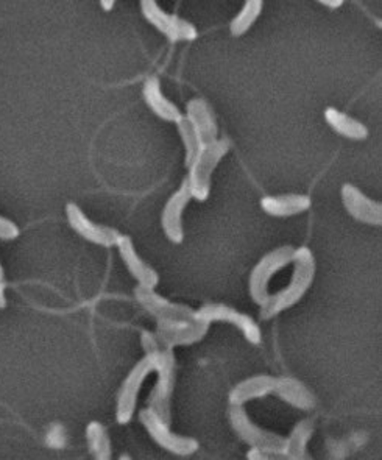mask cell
I'll use <instances>...</instances> for the list:
<instances>
[{
    "mask_svg": "<svg viewBox=\"0 0 382 460\" xmlns=\"http://www.w3.org/2000/svg\"><path fill=\"white\" fill-rule=\"evenodd\" d=\"M119 256L129 269L131 277L138 281V286L155 289L159 283V275L150 264L142 260L139 253L136 252L135 243L129 236H120L118 245Z\"/></svg>",
    "mask_w": 382,
    "mask_h": 460,
    "instance_id": "9a60e30c",
    "label": "cell"
},
{
    "mask_svg": "<svg viewBox=\"0 0 382 460\" xmlns=\"http://www.w3.org/2000/svg\"><path fill=\"white\" fill-rule=\"evenodd\" d=\"M311 197L303 194L267 195L261 199V209L271 217H292L311 208Z\"/></svg>",
    "mask_w": 382,
    "mask_h": 460,
    "instance_id": "e0dca14e",
    "label": "cell"
},
{
    "mask_svg": "<svg viewBox=\"0 0 382 460\" xmlns=\"http://www.w3.org/2000/svg\"><path fill=\"white\" fill-rule=\"evenodd\" d=\"M341 194L343 207L354 220L373 226L382 224V205L379 201L371 200L370 197L350 183L342 186Z\"/></svg>",
    "mask_w": 382,
    "mask_h": 460,
    "instance_id": "4fadbf2b",
    "label": "cell"
},
{
    "mask_svg": "<svg viewBox=\"0 0 382 460\" xmlns=\"http://www.w3.org/2000/svg\"><path fill=\"white\" fill-rule=\"evenodd\" d=\"M101 5L103 6V10L110 12L112 6H114V0H102Z\"/></svg>",
    "mask_w": 382,
    "mask_h": 460,
    "instance_id": "4dcf8cb0",
    "label": "cell"
},
{
    "mask_svg": "<svg viewBox=\"0 0 382 460\" xmlns=\"http://www.w3.org/2000/svg\"><path fill=\"white\" fill-rule=\"evenodd\" d=\"M194 319L206 322L209 325L214 322H224V323L235 326L248 342L253 343V345H259L262 339L258 323L250 315L239 313L235 307L227 306V305H205L199 311H195Z\"/></svg>",
    "mask_w": 382,
    "mask_h": 460,
    "instance_id": "9c48e42d",
    "label": "cell"
},
{
    "mask_svg": "<svg viewBox=\"0 0 382 460\" xmlns=\"http://www.w3.org/2000/svg\"><path fill=\"white\" fill-rule=\"evenodd\" d=\"M135 296L147 313L152 314L158 322H186L194 319L195 311L186 305L172 303L164 296H159L155 289L138 286L135 289Z\"/></svg>",
    "mask_w": 382,
    "mask_h": 460,
    "instance_id": "8fae6325",
    "label": "cell"
},
{
    "mask_svg": "<svg viewBox=\"0 0 382 460\" xmlns=\"http://www.w3.org/2000/svg\"><path fill=\"white\" fill-rule=\"evenodd\" d=\"M209 330V323L192 319L186 322H158L156 339L165 349L199 342Z\"/></svg>",
    "mask_w": 382,
    "mask_h": 460,
    "instance_id": "7c38bea8",
    "label": "cell"
},
{
    "mask_svg": "<svg viewBox=\"0 0 382 460\" xmlns=\"http://www.w3.org/2000/svg\"><path fill=\"white\" fill-rule=\"evenodd\" d=\"M191 190H189L188 180L182 181L180 190L172 194L171 199L165 203L164 209L161 213V226L165 237L173 243H182L184 237L182 231V213L191 201Z\"/></svg>",
    "mask_w": 382,
    "mask_h": 460,
    "instance_id": "5bb4252c",
    "label": "cell"
},
{
    "mask_svg": "<svg viewBox=\"0 0 382 460\" xmlns=\"http://www.w3.org/2000/svg\"><path fill=\"white\" fill-rule=\"evenodd\" d=\"M277 378L269 376V375H258L252 378L244 379L239 384H235L233 390L229 392V404H241L262 398V396L271 395L275 389Z\"/></svg>",
    "mask_w": 382,
    "mask_h": 460,
    "instance_id": "d6986e66",
    "label": "cell"
},
{
    "mask_svg": "<svg viewBox=\"0 0 382 460\" xmlns=\"http://www.w3.org/2000/svg\"><path fill=\"white\" fill-rule=\"evenodd\" d=\"M324 120L337 135L343 136L347 139L364 141L369 136V128L362 122H359L358 119L351 118L335 108L331 107L324 111Z\"/></svg>",
    "mask_w": 382,
    "mask_h": 460,
    "instance_id": "44dd1931",
    "label": "cell"
},
{
    "mask_svg": "<svg viewBox=\"0 0 382 460\" xmlns=\"http://www.w3.org/2000/svg\"><path fill=\"white\" fill-rule=\"evenodd\" d=\"M177 127L178 131H180V136H182L184 152H186L184 164H186V167H189V165L192 164V161L195 160L197 154L200 152V142H199V137L195 135L192 125L189 124L188 119L182 118V120L178 122Z\"/></svg>",
    "mask_w": 382,
    "mask_h": 460,
    "instance_id": "d4e9b609",
    "label": "cell"
},
{
    "mask_svg": "<svg viewBox=\"0 0 382 460\" xmlns=\"http://www.w3.org/2000/svg\"><path fill=\"white\" fill-rule=\"evenodd\" d=\"M48 445L52 448H63L66 445L65 429L61 426H55L48 434Z\"/></svg>",
    "mask_w": 382,
    "mask_h": 460,
    "instance_id": "4316f807",
    "label": "cell"
},
{
    "mask_svg": "<svg viewBox=\"0 0 382 460\" xmlns=\"http://www.w3.org/2000/svg\"><path fill=\"white\" fill-rule=\"evenodd\" d=\"M86 440L89 451L97 460L111 459V440L106 432L105 426L99 421H91L86 428Z\"/></svg>",
    "mask_w": 382,
    "mask_h": 460,
    "instance_id": "603a6c76",
    "label": "cell"
},
{
    "mask_svg": "<svg viewBox=\"0 0 382 460\" xmlns=\"http://www.w3.org/2000/svg\"><path fill=\"white\" fill-rule=\"evenodd\" d=\"M262 6H264V4L261 0H247L242 6L241 12L237 13L229 22L231 35L235 36V38L245 35L261 16Z\"/></svg>",
    "mask_w": 382,
    "mask_h": 460,
    "instance_id": "cb8c5ba5",
    "label": "cell"
},
{
    "mask_svg": "<svg viewBox=\"0 0 382 460\" xmlns=\"http://www.w3.org/2000/svg\"><path fill=\"white\" fill-rule=\"evenodd\" d=\"M152 372L153 362L147 354L139 362H136L133 368L129 370L119 390L118 404H116V420L119 425H127L129 420L133 419L142 384Z\"/></svg>",
    "mask_w": 382,
    "mask_h": 460,
    "instance_id": "52a82bcc",
    "label": "cell"
},
{
    "mask_svg": "<svg viewBox=\"0 0 382 460\" xmlns=\"http://www.w3.org/2000/svg\"><path fill=\"white\" fill-rule=\"evenodd\" d=\"M19 226L18 225L12 222L10 218L0 216V239L2 241H13L19 236Z\"/></svg>",
    "mask_w": 382,
    "mask_h": 460,
    "instance_id": "484cf974",
    "label": "cell"
},
{
    "mask_svg": "<svg viewBox=\"0 0 382 460\" xmlns=\"http://www.w3.org/2000/svg\"><path fill=\"white\" fill-rule=\"evenodd\" d=\"M189 124L192 125L195 135L199 137L201 147L218 141V124L212 114L211 108L203 99H192L186 107Z\"/></svg>",
    "mask_w": 382,
    "mask_h": 460,
    "instance_id": "2e32d148",
    "label": "cell"
},
{
    "mask_svg": "<svg viewBox=\"0 0 382 460\" xmlns=\"http://www.w3.org/2000/svg\"><path fill=\"white\" fill-rule=\"evenodd\" d=\"M142 347L152 359L153 372L158 375L156 385L148 398V409H152L165 423H171V400L177 376L175 356L172 353V349L163 347L156 336L148 332L142 334Z\"/></svg>",
    "mask_w": 382,
    "mask_h": 460,
    "instance_id": "6da1fadb",
    "label": "cell"
},
{
    "mask_svg": "<svg viewBox=\"0 0 382 460\" xmlns=\"http://www.w3.org/2000/svg\"><path fill=\"white\" fill-rule=\"evenodd\" d=\"M5 286V273H4V267L0 264V309L6 305Z\"/></svg>",
    "mask_w": 382,
    "mask_h": 460,
    "instance_id": "83f0119b",
    "label": "cell"
},
{
    "mask_svg": "<svg viewBox=\"0 0 382 460\" xmlns=\"http://www.w3.org/2000/svg\"><path fill=\"white\" fill-rule=\"evenodd\" d=\"M247 459H262V449L256 448V447H252L250 451L247 453Z\"/></svg>",
    "mask_w": 382,
    "mask_h": 460,
    "instance_id": "f1b7e54d",
    "label": "cell"
},
{
    "mask_svg": "<svg viewBox=\"0 0 382 460\" xmlns=\"http://www.w3.org/2000/svg\"><path fill=\"white\" fill-rule=\"evenodd\" d=\"M320 4L330 6V8H339V6L343 5L342 0H320Z\"/></svg>",
    "mask_w": 382,
    "mask_h": 460,
    "instance_id": "f546056e",
    "label": "cell"
},
{
    "mask_svg": "<svg viewBox=\"0 0 382 460\" xmlns=\"http://www.w3.org/2000/svg\"><path fill=\"white\" fill-rule=\"evenodd\" d=\"M139 420L142 426L147 429L148 436L152 437L155 443H158V447L169 451L175 456H191L194 455L199 449V442L192 437L180 436L171 431L169 423H165L164 420L159 419L152 409H142L139 412Z\"/></svg>",
    "mask_w": 382,
    "mask_h": 460,
    "instance_id": "8992f818",
    "label": "cell"
},
{
    "mask_svg": "<svg viewBox=\"0 0 382 460\" xmlns=\"http://www.w3.org/2000/svg\"><path fill=\"white\" fill-rule=\"evenodd\" d=\"M229 421L235 429V434L241 437L244 442L250 447L262 449L265 453L271 455H284L286 448V438L278 436L275 432L265 431L248 417L247 411L241 404H231L229 407Z\"/></svg>",
    "mask_w": 382,
    "mask_h": 460,
    "instance_id": "5b68a950",
    "label": "cell"
},
{
    "mask_svg": "<svg viewBox=\"0 0 382 460\" xmlns=\"http://www.w3.org/2000/svg\"><path fill=\"white\" fill-rule=\"evenodd\" d=\"M273 394H277L282 402H289L290 406L301 409V411H311L315 407V398L312 395L311 390L307 389L305 384L300 383L298 379H277Z\"/></svg>",
    "mask_w": 382,
    "mask_h": 460,
    "instance_id": "ffe728a7",
    "label": "cell"
},
{
    "mask_svg": "<svg viewBox=\"0 0 382 460\" xmlns=\"http://www.w3.org/2000/svg\"><path fill=\"white\" fill-rule=\"evenodd\" d=\"M292 264H294V273L290 278V283L288 288L280 290L275 296H269V300L261 306V319H273L282 311L295 306L314 283L317 269H315V258L309 248H297Z\"/></svg>",
    "mask_w": 382,
    "mask_h": 460,
    "instance_id": "7a4b0ae2",
    "label": "cell"
},
{
    "mask_svg": "<svg viewBox=\"0 0 382 460\" xmlns=\"http://www.w3.org/2000/svg\"><path fill=\"white\" fill-rule=\"evenodd\" d=\"M294 253V247L284 245V247L277 248L271 253L262 256L258 264L254 266L253 270L250 273V279H248V290H250V296L253 298L254 303H258L259 306H262L271 296L269 283H271V277L284 267L292 264Z\"/></svg>",
    "mask_w": 382,
    "mask_h": 460,
    "instance_id": "277c9868",
    "label": "cell"
},
{
    "mask_svg": "<svg viewBox=\"0 0 382 460\" xmlns=\"http://www.w3.org/2000/svg\"><path fill=\"white\" fill-rule=\"evenodd\" d=\"M144 101L147 103V107L152 110L159 119H163L165 122H173L178 124L182 119V114L178 110L177 105L173 102L169 101L165 97L163 89H161V83L158 77H148L144 83Z\"/></svg>",
    "mask_w": 382,
    "mask_h": 460,
    "instance_id": "ac0fdd59",
    "label": "cell"
},
{
    "mask_svg": "<svg viewBox=\"0 0 382 460\" xmlns=\"http://www.w3.org/2000/svg\"><path fill=\"white\" fill-rule=\"evenodd\" d=\"M314 434V425L309 420H303L298 425L295 426L294 431L289 438H286V448H284V456H288L289 459H305L306 447L307 442L311 440Z\"/></svg>",
    "mask_w": 382,
    "mask_h": 460,
    "instance_id": "7402d4cb",
    "label": "cell"
},
{
    "mask_svg": "<svg viewBox=\"0 0 382 460\" xmlns=\"http://www.w3.org/2000/svg\"><path fill=\"white\" fill-rule=\"evenodd\" d=\"M141 12L148 24H152L169 41H194L199 36L194 25L175 14L165 13L155 0H142Z\"/></svg>",
    "mask_w": 382,
    "mask_h": 460,
    "instance_id": "ba28073f",
    "label": "cell"
},
{
    "mask_svg": "<svg viewBox=\"0 0 382 460\" xmlns=\"http://www.w3.org/2000/svg\"><path fill=\"white\" fill-rule=\"evenodd\" d=\"M229 142L227 139H218L200 148L192 164L189 165L188 180L191 197L195 200L205 201L211 192V177L218 163L228 154Z\"/></svg>",
    "mask_w": 382,
    "mask_h": 460,
    "instance_id": "3957f363",
    "label": "cell"
},
{
    "mask_svg": "<svg viewBox=\"0 0 382 460\" xmlns=\"http://www.w3.org/2000/svg\"><path fill=\"white\" fill-rule=\"evenodd\" d=\"M66 217L76 234H80L83 239H86L88 243H94V245L114 247V245H118L119 239L122 236L116 228L93 222L76 203H67Z\"/></svg>",
    "mask_w": 382,
    "mask_h": 460,
    "instance_id": "30bf717a",
    "label": "cell"
}]
</instances>
